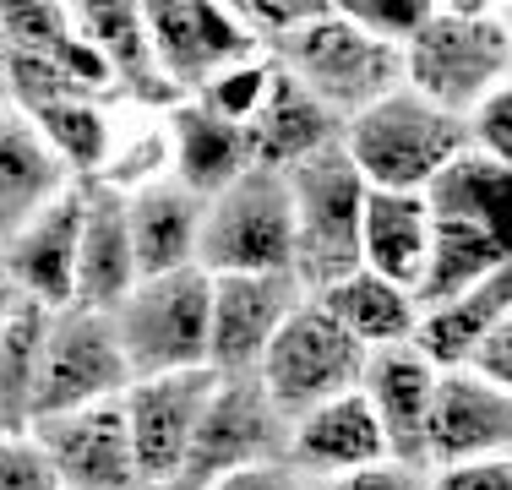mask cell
Returning <instances> with one entry per match:
<instances>
[{"label": "cell", "mask_w": 512, "mask_h": 490, "mask_svg": "<svg viewBox=\"0 0 512 490\" xmlns=\"http://www.w3.org/2000/svg\"><path fill=\"white\" fill-rule=\"evenodd\" d=\"M404 88L447 115H469L485 93L512 88V17L485 0H431L404 44Z\"/></svg>", "instance_id": "cell-1"}, {"label": "cell", "mask_w": 512, "mask_h": 490, "mask_svg": "<svg viewBox=\"0 0 512 490\" xmlns=\"http://www.w3.org/2000/svg\"><path fill=\"white\" fill-rule=\"evenodd\" d=\"M463 147H469L463 120L425 104L409 88L387 93L382 104L344 120V137H338V153L349 158L365 191H404V196H420L436 180V169L447 158H458Z\"/></svg>", "instance_id": "cell-2"}, {"label": "cell", "mask_w": 512, "mask_h": 490, "mask_svg": "<svg viewBox=\"0 0 512 490\" xmlns=\"http://www.w3.org/2000/svg\"><path fill=\"white\" fill-rule=\"evenodd\" d=\"M267 60L338 120H355L360 109L382 104L387 93L404 88V55L393 44H376L371 33H360L338 6H327L316 22H306L295 39L267 49Z\"/></svg>", "instance_id": "cell-3"}, {"label": "cell", "mask_w": 512, "mask_h": 490, "mask_svg": "<svg viewBox=\"0 0 512 490\" xmlns=\"http://www.w3.org/2000/svg\"><path fill=\"white\" fill-rule=\"evenodd\" d=\"M197 267L207 278L229 273H289L295 267V207L289 180L251 164L235 186L202 202ZM295 278V273H289Z\"/></svg>", "instance_id": "cell-4"}, {"label": "cell", "mask_w": 512, "mask_h": 490, "mask_svg": "<svg viewBox=\"0 0 512 490\" xmlns=\"http://www.w3.org/2000/svg\"><path fill=\"white\" fill-rule=\"evenodd\" d=\"M207 289H213V278L202 267H186V273L164 278H137V289L115 311H104L120 338L131 382L207 371Z\"/></svg>", "instance_id": "cell-5"}, {"label": "cell", "mask_w": 512, "mask_h": 490, "mask_svg": "<svg viewBox=\"0 0 512 490\" xmlns=\"http://www.w3.org/2000/svg\"><path fill=\"white\" fill-rule=\"evenodd\" d=\"M284 180H289V207H295V267L289 273L306 294H322L360 267L365 186L338 147L306 158Z\"/></svg>", "instance_id": "cell-6"}, {"label": "cell", "mask_w": 512, "mask_h": 490, "mask_svg": "<svg viewBox=\"0 0 512 490\" xmlns=\"http://www.w3.org/2000/svg\"><path fill=\"white\" fill-rule=\"evenodd\" d=\"M360 365H365V349L306 294V300L295 305V316L278 327V338L267 343L262 365H256V387L267 392V403H273L289 425V420H300V414L355 392Z\"/></svg>", "instance_id": "cell-7"}, {"label": "cell", "mask_w": 512, "mask_h": 490, "mask_svg": "<svg viewBox=\"0 0 512 490\" xmlns=\"http://www.w3.org/2000/svg\"><path fill=\"white\" fill-rule=\"evenodd\" d=\"M284 414L267 403V392L256 387V376H213L207 403L191 431L186 463H180L169 490H207L224 474L256 469V463H278L284 458Z\"/></svg>", "instance_id": "cell-8"}, {"label": "cell", "mask_w": 512, "mask_h": 490, "mask_svg": "<svg viewBox=\"0 0 512 490\" xmlns=\"http://www.w3.org/2000/svg\"><path fill=\"white\" fill-rule=\"evenodd\" d=\"M126 387H131V371H126V354H120V338H115V327H109V316L82 311V305L55 311L50 333H44V354H39L33 425L77 414V409H99V403H115Z\"/></svg>", "instance_id": "cell-9"}, {"label": "cell", "mask_w": 512, "mask_h": 490, "mask_svg": "<svg viewBox=\"0 0 512 490\" xmlns=\"http://www.w3.org/2000/svg\"><path fill=\"white\" fill-rule=\"evenodd\" d=\"M306 289L289 273H229L207 289V371L256 376L267 343L295 316Z\"/></svg>", "instance_id": "cell-10"}, {"label": "cell", "mask_w": 512, "mask_h": 490, "mask_svg": "<svg viewBox=\"0 0 512 490\" xmlns=\"http://www.w3.org/2000/svg\"><path fill=\"white\" fill-rule=\"evenodd\" d=\"M213 387V371H180V376H142L120 392V414H126V436L137 452V469L148 490H169L186 463L197 414Z\"/></svg>", "instance_id": "cell-11"}, {"label": "cell", "mask_w": 512, "mask_h": 490, "mask_svg": "<svg viewBox=\"0 0 512 490\" xmlns=\"http://www.w3.org/2000/svg\"><path fill=\"white\" fill-rule=\"evenodd\" d=\"M512 458V392L469 371H436L425 414V469Z\"/></svg>", "instance_id": "cell-12"}, {"label": "cell", "mask_w": 512, "mask_h": 490, "mask_svg": "<svg viewBox=\"0 0 512 490\" xmlns=\"http://www.w3.org/2000/svg\"><path fill=\"white\" fill-rule=\"evenodd\" d=\"M33 441L44 447L60 490H148L137 469V452H131V436H126L120 398L33 425Z\"/></svg>", "instance_id": "cell-13"}, {"label": "cell", "mask_w": 512, "mask_h": 490, "mask_svg": "<svg viewBox=\"0 0 512 490\" xmlns=\"http://www.w3.org/2000/svg\"><path fill=\"white\" fill-rule=\"evenodd\" d=\"M77 224H82V186H71L33 224H22L0 251V278L22 305H39L50 316L77 305Z\"/></svg>", "instance_id": "cell-14"}, {"label": "cell", "mask_w": 512, "mask_h": 490, "mask_svg": "<svg viewBox=\"0 0 512 490\" xmlns=\"http://www.w3.org/2000/svg\"><path fill=\"white\" fill-rule=\"evenodd\" d=\"M71 28L104 55L109 77H115V104L137 109V115H169L180 104V93L169 88V77L153 60L142 0H77Z\"/></svg>", "instance_id": "cell-15"}, {"label": "cell", "mask_w": 512, "mask_h": 490, "mask_svg": "<svg viewBox=\"0 0 512 490\" xmlns=\"http://www.w3.org/2000/svg\"><path fill=\"white\" fill-rule=\"evenodd\" d=\"M355 392L387 441V458L425 469V414H431V392H436V365L425 354H414L409 343L371 349Z\"/></svg>", "instance_id": "cell-16"}, {"label": "cell", "mask_w": 512, "mask_h": 490, "mask_svg": "<svg viewBox=\"0 0 512 490\" xmlns=\"http://www.w3.org/2000/svg\"><path fill=\"white\" fill-rule=\"evenodd\" d=\"M387 458V441L376 431L371 409L360 403V392H344V398L322 403V409L289 420L284 436V463L300 469L306 480H338V474L371 469V463Z\"/></svg>", "instance_id": "cell-17"}, {"label": "cell", "mask_w": 512, "mask_h": 490, "mask_svg": "<svg viewBox=\"0 0 512 490\" xmlns=\"http://www.w3.org/2000/svg\"><path fill=\"white\" fill-rule=\"evenodd\" d=\"M164 137H169V180L180 191H191L197 202L218 196L224 186H235L251 169V137L246 126H229L213 109H202L197 98H180L164 115Z\"/></svg>", "instance_id": "cell-18"}, {"label": "cell", "mask_w": 512, "mask_h": 490, "mask_svg": "<svg viewBox=\"0 0 512 490\" xmlns=\"http://www.w3.org/2000/svg\"><path fill=\"white\" fill-rule=\"evenodd\" d=\"M137 289V256L126 229V196L109 186H82L77 224V305L82 311H115Z\"/></svg>", "instance_id": "cell-19"}, {"label": "cell", "mask_w": 512, "mask_h": 490, "mask_svg": "<svg viewBox=\"0 0 512 490\" xmlns=\"http://www.w3.org/2000/svg\"><path fill=\"white\" fill-rule=\"evenodd\" d=\"M246 137H251V164L273 169V175H289V169H300L306 158L338 147V137H344V120L327 115V109L316 104L300 82H289L284 71L273 66L267 98H262V109L251 115Z\"/></svg>", "instance_id": "cell-20"}, {"label": "cell", "mask_w": 512, "mask_h": 490, "mask_svg": "<svg viewBox=\"0 0 512 490\" xmlns=\"http://www.w3.org/2000/svg\"><path fill=\"white\" fill-rule=\"evenodd\" d=\"M66 191H71V175L44 147L33 120L22 109L0 104V251L11 245V235L22 224H33Z\"/></svg>", "instance_id": "cell-21"}, {"label": "cell", "mask_w": 512, "mask_h": 490, "mask_svg": "<svg viewBox=\"0 0 512 490\" xmlns=\"http://www.w3.org/2000/svg\"><path fill=\"white\" fill-rule=\"evenodd\" d=\"M126 229L137 278H164L197 267V235H202V202L180 191L175 180H158L126 196Z\"/></svg>", "instance_id": "cell-22"}, {"label": "cell", "mask_w": 512, "mask_h": 490, "mask_svg": "<svg viewBox=\"0 0 512 490\" xmlns=\"http://www.w3.org/2000/svg\"><path fill=\"white\" fill-rule=\"evenodd\" d=\"M502 322H512V267L496 278H485V284L453 294V300H442V305H425V311L414 316L409 349L425 354L436 371H458L474 343Z\"/></svg>", "instance_id": "cell-23"}, {"label": "cell", "mask_w": 512, "mask_h": 490, "mask_svg": "<svg viewBox=\"0 0 512 490\" xmlns=\"http://www.w3.org/2000/svg\"><path fill=\"white\" fill-rule=\"evenodd\" d=\"M425 245H431V213H425L420 196L365 191V207H360V273L414 294Z\"/></svg>", "instance_id": "cell-24"}, {"label": "cell", "mask_w": 512, "mask_h": 490, "mask_svg": "<svg viewBox=\"0 0 512 490\" xmlns=\"http://www.w3.org/2000/svg\"><path fill=\"white\" fill-rule=\"evenodd\" d=\"M507 267H512V256H507L502 235L469 229V224H436L431 218V245H425L420 278H414V311L453 300V294L485 284V278L507 273Z\"/></svg>", "instance_id": "cell-25"}, {"label": "cell", "mask_w": 512, "mask_h": 490, "mask_svg": "<svg viewBox=\"0 0 512 490\" xmlns=\"http://www.w3.org/2000/svg\"><path fill=\"white\" fill-rule=\"evenodd\" d=\"M507 180H512V164L463 147L458 158H447V164L436 169V180L420 191V202H425V213H431L436 224H469V229L502 235Z\"/></svg>", "instance_id": "cell-26"}, {"label": "cell", "mask_w": 512, "mask_h": 490, "mask_svg": "<svg viewBox=\"0 0 512 490\" xmlns=\"http://www.w3.org/2000/svg\"><path fill=\"white\" fill-rule=\"evenodd\" d=\"M311 300L322 305V311L333 316V322L344 327L365 354H371V349H393V343H409L414 338V316H420L409 289L382 284V278L360 273V267L349 278H338L333 289L311 294Z\"/></svg>", "instance_id": "cell-27"}, {"label": "cell", "mask_w": 512, "mask_h": 490, "mask_svg": "<svg viewBox=\"0 0 512 490\" xmlns=\"http://www.w3.org/2000/svg\"><path fill=\"white\" fill-rule=\"evenodd\" d=\"M33 131L44 147L60 158V169L71 175V186H99L109 153H115L120 131V104H99V98H71V104L33 109Z\"/></svg>", "instance_id": "cell-28"}, {"label": "cell", "mask_w": 512, "mask_h": 490, "mask_svg": "<svg viewBox=\"0 0 512 490\" xmlns=\"http://www.w3.org/2000/svg\"><path fill=\"white\" fill-rule=\"evenodd\" d=\"M50 333V311L17 305L0 327V436L33 431V398H39V354Z\"/></svg>", "instance_id": "cell-29"}, {"label": "cell", "mask_w": 512, "mask_h": 490, "mask_svg": "<svg viewBox=\"0 0 512 490\" xmlns=\"http://www.w3.org/2000/svg\"><path fill=\"white\" fill-rule=\"evenodd\" d=\"M191 28H197V49H202L207 77L262 55V44L251 39V28H246V17H240L235 0H191Z\"/></svg>", "instance_id": "cell-30"}, {"label": "cell", "mask_w": 512, "mask_h": 490, "mask_svg": "<svg viewBox=\"0 0 512 490\" xmlns=\"http://www.w3.org/2000/svg\"><path fill=\"white\" fill-rule=\"evenodd\" d=\"M267 82H273V60L256 55V60H240V66L213 71L191 98H197L202 109H213L218 120H229V126H251V115L267 98Z\"/></svg>", "instance_id": "cell-31"}, {"label": "cell", "mask_w": 512, "mask_h": 490, "mask_svg": "<svg viewBox=\"0 0 512 490\" xmlns=\"http://www.w3.org/2000/svg\"><path fill=\"white\" fill-rule=\"evenodd\" d=\"M71 33L66 0H0V39L6 55H50Z\"/></svg>", "instance_id": "cell-32"}, {"label": "cell", "mask_w": 512, "mask_h": 490, "mask_svg": "<svg viewBox=\"0 0 512 490\" xmlns=\"http://www.w3.org/2000/svg\"><path fill=\"white\" fill-rule=\"evenodd\" d=\"M349 22L360 33H371L376 44H393L404 55V44L420 33V22L431 17V0H338Z\"/></svg>", "instance_id": "cell-33"}, {"label": "cell", "mask_w": 512, "mask_h": 490, "mask_svg": "<svg viewBox=\"0 0 512 490\" xmlns=\"http://www.w3.org/2000/svg\"><path fill=\"white\" fill-rule=\"evenodd\" d=\"M235 6H240V17H246L251 39L262 44V55H267V49H278L284 39H295L306 22L322 17L327 0H235Z\"/></svg>", "instance_id": "cell-34"}, {"label": "cell", "mask_w": 512, "mask_h": 490, "mask_svg": "<svg viewBox=\"0 0 512 490\" xmlns=\"http://www.w3.org/2000/svg\"><path fill=\"white\" fill-rule=\"evenodd\" d=\"M458 120H463V142H469L474 153L512 164V88L485 93L480 104H474L469 115H458Z\"/></svg>", "instance_id": "cell-35"}, {"label": "cell", "mask_w": 512, "mask_h": 490, "mask_svg": "<svg viewBox=\"0 0 512 490\" xmlns=\"http://www.w3.org/2000/svg\"><path fill=\"white\" fill-rule=\"evenodd\" d=\"M0 490H60L44 447L33 441V431L22 436H0Z\"/></svg>", "instance_id": "cell-36"}, {"label": "cell", "mask_w": 512, "mask_h": 490, "mask_svg": "<svg viewBox=\"0 0 512 490\" xmlns=\"http://www.w3.org/2000/svg\"><path fill=\"white\" fill-rule=\"evenodd\" d=\"M425 490H512V458H480V463H442V469H425Z\"/></svg>", "instance_id": "cell-37"}, {"label": "cell", "mask_w": 512, "mask_h": 490, "mask_svg": "<svg viewBox=\"0 0 512 490\" xmlns=\"http://www.w3.org/2000/svg\"><path fill=\"white\" fill-rule=\"evenodd\" d=\"M311 490H425V469L398 463V458H382V463H371V469L338 474V480H316Z\"/></svg>", "instance_id": "cell-38"}, {"label": "cell", "mask_w": 512, "mask_h": 490, "mask_svg": "<svg viewBox=\"0 0 512 490\" xmlns=\"http://www.w3.org/2000/svg\"><path fill=\"white\" fill-rule=\"evenodd\" d=\"M458 371H469V376H480V382L512 392V322L491 327V333H485V338L469 349V360H463Z\"/></svg>", "instance_id": "cell-39"}, {"label": "cell", "mask_w": 512, "mask_h": 490, "mask_svg": "<svg viewBox=\"0 0 512 490\" xmlns=\"http://www.w3.org/2000/svg\"><path fill=\"white\" fill-rule=\"evenodd\" d=\"M207 490H311V480L300 469H289L284 458L278 463H256V469H240V474H224Z\"/></svg>", "instance_id": "cell-40"}, {"label": "cell", "mask_w": 512, "mask_h": 490, "mask_svg": "<svg viewBox=\"0 0 512 490\" xmlns=\"http://www.w3.org/2000/svg\"><path fill=\"white\" fill-rule=\"evenodd\" d=\"M17 305H22V300L11 294V284H6V278H0V327L11 322V311H17Z\"/></svg>", "instance_id": "cell-41"}, {"label": "cell", "mask_w": 512, "mask_h": 490, "mask_svg": "<svg viewBox=\"0 0 512 490\" xmlns=\"http://www.w3.org/2000/svg\"><path fill=\"white\" fill-rule=\"evenodd\" d=\"M0 66H6V39H0Z\"/></svg>", "instance_id": "cell-42"}, {"label": "cell", "mask_w": 512, "mask_h": 490, "mask_svg": "<svg viewBox=\"0 0 512 490\" xmlns=\"http://www.w3.org/2000/svg\"><path fill=\"white\" fill-rule=\"evenodd\" d=\"M0 104H6V88H0Z\"/></svg>", "instance_id": "cell-43"}]
</instances>
